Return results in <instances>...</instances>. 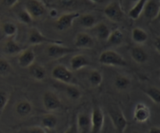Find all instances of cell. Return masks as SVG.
<instances>
[{"label": "cell", "instance_id": "obj_8", "mask_svg": "<svg viewBox=\"0 0 160 133\" xmlns=\"http://www.w3.org/2000/svg\"><path fill=\"white\" fill-rule=\"evenodd\" d=\"M44 108L48 112H54L62 106V101L59 95L52 91H46L42 96Z\"/></svg>", "mask_w": 160, "mask_h": 133}, {"label": "cell", "instance_id": "obj_28", "mask_svg": "<svg viewBox=\"0 0 160 133\" xmlns=\"http://www.w3.org/2000/svg\"><path fill=\"white\" fill-rule=\"evenodd\" d=\"M64 91L67 97L74 101L80 100L82 96V92L81 89L75 84H66Z\"/></svg>", "mask_w": 160, "mask_h": 133}, {"label": "cell", "instance_id": "obj_25", "mask_svg": "<svg viewBox=\"0 0 160 133\" xmlns=\"http://www.w3.org/2000/svg\"><path fill=\"white\" fill-rule=\"evenodd\" d=\"M114 86L118 91H125L131 85V80L126 75L120 74L115 78L113 81Z\"/></svg>", "mask_w": 160, "mask_h": 133}, {"label": "cell", "instance_id": "obj_39", "mask_svg": "<svg viewBox=\"0 0 160 133\" xmlns=\"http://www.w3.org/2000/svg\"><path fill=\"white\" fill-rule=\"evenodd\" d=\"M48 15L52 18L58 17V11L56 9H51L48 10Z\"/></svg>", "mask_w": 160, "mask_h": 133}, {"label": "cell", "instance_id": "obj_6", "mask_svg": "<svg viewBox=\"0 0 160 133\" xmlns=\"http://www.w3.org/2000/svg\"><path fill=\"white\" fill-rule=\"evenodd\" d=\"M78 51V49L70 48L62 44H48L46 49L47 56L52 59H58L64 57L72 53Z\"/></svg>", "mask_w": 160, "mask_h": 133}, {"label": "cell", "instance_id": "obj_26", "mask_svg": "<svg viewBox=\"0 0 160 133\" xmlns=\"http://www.w3.org/2000/svg\"><path fill=\"white\" fill-rule=\"evenodd\" d=\"M123 38H124L123 33L122 32L121 30L117 28V29H114L113 31H111L106 42H108L109 45L117 46L123 43Z\"/></svg>", "mask_w": 160, "mask_h": 133}, {"label": "cell", "instance_id": "obj_17", "mask_svg": "<svg viewBox=\"0 0 160 133\" xmlns=\"http://www.w3.org/2000/svg\"><path fill=\"white\" fill-rule=\"evenodd\" d=\"M79 133H90L91 116L85 113H80L76 119Z\"/></svg>", "mask_w": 160, "mask_h": 133}, {"label": "cell", "instance_id": "obj_41", "mask_svg": "<svg viewBox=\"0 0 160 133\" xmlns=\"http://www.w3.org/2000/svg\"><path fill=\"white\" fill-rule=\"evenodd\" d=\"M154 45L156 46V49L157 51V53H159V38H157L156 39V42H154Z\"/></svg>", "mask_w": 160, "mask_h": 133}, {"label": "cell", "instance_id": "obj_23", "mask_svg": "<svg viewBox=\"0 0 160 133\" xmlns=\"http://www.w3.org/2000/svg\"><path fill=\"white\" fill-rule=\"evenodd\" d=\"M131 38L134 43L138 45H143L148 41V34L143 28L137 27L133 28L131 31Z\"/></svg>", "mask_w": 160, "mask_h": 133}, {"label": "cell", "instance_id": "obj_16", "mask_svg": "<svg viewBox=\"0 0 160 133\" xmlns=\"http://www.w3.org/2000/svg\"><path fill=\"white\" fill-rule=\"evenodd\" d=\"M90 62L89 59L84 54H76L70 59V68L73 71H78L84 67H88Z\"/></svg>", "mask_w": 160, "mask_h": 133}, {"label": "cell", "instance_id": "obj_9", "mask_svg": "<svg viewBox=\"0 0 160 133\" xmlns=\"http://www.w3.org/2000/svg\"><path fill=\"white\" fill-rule=\"evenodd\" d=\"M80 15L81 14L76 11L65 13L62 14L58 17L57 20H56L55 26H56V29L59 31H64L70 29L73 25L74 20H77Z\"/></svg>", "mask_w": 160, "mask_h": 133}, {"label": "cell", "instance_id": "obj_29", "mask_svg": "<svg viewBox=\"0 0 160 133\" xmlns=\"http://www.w3.org/2000/svg\"><path fill=\"white\" fill-rule=\"evenodd\" d=\"M88 81L92 87H98L103 81L102 74L96 69L92 70L88 74Z\"/></svg>", "mask_w": 160, "mask_h": 133}, {"label": "cell", "instance_id": "obj_5", "mask_svg": "<svg viewBox=\"0 0 160 133\" xmlns=\"http://www.w3.org/2000/svg\"><path fill=\"white\" fill-rule=\"evenodd\" d=\"M104 15L106 18L115 23H119L122 21L124 17V12L122 8V6L118 1H112L109 3L105 7Z\"/></svg>", "mask_w": 160, "mask_h": 133}, {"label": "cell", "instance_id": "obj_30", "mask_svg": "<svg viewBox=\"0 0 160 133\" xmlns=\"http://www.w3.org/2000/svg\"><path fill=\"white\" fill-rule=\"evenodd\" d=\"M143 92L152 101L156 104L159 105L160 103V90L156 86H150L143 89Z\"/></svg>", "mask_w": 160, "mask_h": 133}, {"label": "cell", "instance_id": "obj_38", "mask_svg": "<svg viewBox=\"0 0 160 133\" xmlns=\"http://www.w3.org/2000/svg\"><path fill=\"white\" fill-rule=\"evenodd\" d=\"M62 6H71L76 3L77 0H58Z\"/></svg>", "mask_w": 160, "mask_h": 133}, {"label": "cell", "instance_id": "obj_20", "mask_svg": "<svg viewBox=\"0 0 160 133\" xmlns=\"http://www.w3.org/2000/svg\"><path fill=\"white\" fill-rule=\"evenodd\" d=\"M28 69H29V73L31 78H33L36 81H42L46 78V70L42 64L34 63L32 65L28 67Z\"/></svg>", "mask_w": 160, "mask_h": 133}, {"label": "cell", "instance_id": "obj_24", "mask_svg": "<svg viewBox=\"0 0 160 133\" xmlns=\"http://www.w3.org/2000/svg\"><path fill=\"white\" fill-rule=\"evenodd\" d=\"M42 127L46 130H53L56 128L58 124V118L55 114H45L41 119Z\"/></svg>", "mask_w": 160, "mask_h": 133}, {"label": "cell", "instance_id": "obj_22", "mask_svg": "<svg viewBox=\"0 0 160 133\" xmlns=\"http://www.w3.org/2000/svg\"><path fill=\"white\" fill-rule=\"evenodd\" d=\"M78 19H79V24L85 29H92L98 23L96 16L92 13L82 14Z\"/></svg>", "mask_w": 160, "mask_h": 133}, {"label": "cell", "instance_id": "obj_37", "mask_svg": "<svg viewBox=\"0 0 160 133\" xmlns=\"http://www.w3.org/2000/svg\"><path fill=\"white\" fill-rule=\"evenodd\" d=\"M2 3L8 8H12L18 3L19 0H1Z\"/></svg>", "mask_w": 160, "mask_h": 133}, {"label": "cell", "instance_id": "obj_3", "mask_svg": "<svg viewBox=\"0 0 160 133\" xmlns=\"http://www.w3.org/2000/svg\"><path fill=\"white\" fill-rule=\"evenodd\" d=\"M28 44L30 45H38L42 44H62L63 42L58 39L50 38L41 32L37 28H31L28 33Z\"/></svg>", "mask_w": 160, "mask_h": 133}, {"label": "cell", "instance_id": "obj_35", "mask_svg": "<svg viewBox=\"0 0 160 133\" xmlns=\"http://www.w3.org/2000/svg\"><path fill=\"white\" fill-rule=\"evenodd\" d=\"M20 133H48V131L42 126H32L23 128Z\"/></svg>", "mask_w": 160, "mask_h": 133}, {"label": "cell", "instance_id": "obj_14", "mask_svg": "<svg viewBox=\"0 0 160 133\" xmlns=\"http://www.w3.org/2000/svg\"><path fill=\"white\" fill-rule=\"evenodd\" d=\"M94 39L91 34L86 32H79L74 39V46L78 49H92L94 46Z\"/></svg>", "mask_w": 160, "mask_h": 133}, {"label": "cell", "instance_id": "obj_44", "mask_svg": "<svg viewBox=\"0 0 160 133\" xmlns=\"http://www.w3.org/2000/svg\"><path fill=\"white\" fill-rule=\"evenodd\" d=\"M132 133H141V132H139V131H134V132Z\"/></svg>", "mask_w": 160, "mask_h": 133}, {"label": "cell", "instance_id": "obj_18", "mask_svg": "<svg viewBox=\"0 0 160 133\" xmlns=\"http://www.w3.org/2000/svg\"><path fill=\"white\" fill-rule=\"evenodd\" d=\"M130 55L133 60L139 64H145L148 59V53L141 46L132 47L130 50Z\"/></svg>", "mask_w": 160, "mask_h": 133}, {"label": "cell", "instance_id": "obj_4", "mask_svg": "<svg viewBox=\"0 0 160 133\" xmlns=\"http://www.w3.org/2000/svg\"><path fill=\"white\" fill-rule=\"evenodd\" d=\"M51 76L53 79L63 84H75L76 80L71 70L64 65H57L52 70Z\"/></svg>", "mask_w": 160, "mask_h": 133}, {"label": "cell", "instance_id": "obj_10", "mask_svg": "<svg viewBox=\"0 0 160 133\" xmlns=\"http://www.w3.org/2000/svg\"><path fill=\"white\" fill-rule=\"evenodd\" d=\"M25 9L34 19H40L46 13V6L42 0H27Z\"/></svg>", "mask_w": 160, "mask_h": 133}, {"label": "cell", "instance_id": "obj_12", "mask_svg": "<svg viewBox=\"0 0 160 133\" xmlns=\"http://www.w3.org/2000/svg\"><path fill=\"white\" fill-rule=\"evenodd\" d=\"M36 55L34 49L30 47H27L20 53L18 54L17 63L22 68H28L35 61Z\"/></svg>", "mask_w": 160, "mask_h": 133}, {"label": "cell", "instance_id": "obj_19", "mask_svg": "<svg viewBox=\"0 0 160 133\" xmlns=\"http://www.w3.org/2000/svg\"><path fill=\"white\" fill-rule=\"evenodd\" d=\"M15 111L18 116L21 117H25L29 116L33 111V105L29 100H20L16 104Z\"/></svg>", "mask_w": 160, "mask_h": 133}, {"label": "cell", "instance_id": "obj_11", "mask_svg": "<svg viewBox=\"0 0 160 133\" xmlns=\"http://www.w3.org/2000/svg\"><path fill=\"white\" fill-rule=\"evenodd\" d=\"M151 117V110L149 107L144 103L136 104L133 114V118L138 123H145Z\"/></svg>", "mask_w": 160, "mask_h": 133}, {"label": "cell", "instance_id": "obj_32", "mask_svg": "<svg viewBox=\"0 0 160 133\" xmlns=\"http://www.w3.org/2000/svg\"><path fill=\"white\" fill-rule=\"evenodd\" d=\"M12 67L8 59L0 57V77H6L10 74Z\"/></svg>", "mask_w": 160, "mask_h": 133}, {"label": "cell", "instance_id": "obj_42", "mask_svg": "<svg viewBox=\"0 0 160 133\" xmlns=\"http://www.w3.org/2000/svg\"><path fill=\"white\" fill-rule=\"evenodd\" d=\"M138 1V0H127V2H128V3H130V4L132 5V6H134V5ZM132 6H131V7H132Z\"/></svg>", "mask_w": 160, "mask_h": 133}, {"label": "cell", "instance_id": "obj_31", "mask_svg": "<svg viewBox=\"0 0 160 133\" xmlns=\"http://www.w3.org/2000/svg\"><path fill=\"white\" fill-rule=\"evenodd\" d=\"M2 31L3 34L7 36L8 38H12L17 34L18 28L15 23L8 21L3 23L2 26Z\"/></svg>", "mask_w": 160, "mask_h": 133}, {"label": "cell", "instance_id": "obj_7", "mask_svg": "<svg viewBox=\"0 0 160 133\" xmlns=\"http://www.w3.org/2000/svg\"><path fill=\"white\" fill-rule=\"evenodd\" d=\"M91 131L90 133H102L104 126L105 116L102 110L98 105L93 106L91 114Z\"/></svg>", "mask_w": 160, "mask_h": 133}, {"label": "cell", "instance_id": "obj_43", "mask_svg": "<svg viewBox=\"0 0 160 133\" xmlns=\"http://www.w3.org/2000/svg\"><path fill=\"white\" fill-rule=\"evenodd\" d=\"M90 1L92 2V3H99L101 0H90Z\"/></svg>", "mask_w": 160, "mask_h": 133}, {"label": "cell", "instance_id": "obj_40", "mask_svg": "<svg viewBox=\"0 0 160 133\" xmlns=\"http://www.w3.org/2000/svg\"><path fill=\"white\" fill-rule=\"evenodd\" d=\"M148 133H160V128L158 126H154L150 128Z\"/></svg>", "mask_w": 160, "mask_h": 133}, {"label": "cell", "instance_id": "obj_33", "mask_svg": "<svg viewBox=\"0 0 160 133\" xmlns=\"http://www.w3.org/2000/svg\"><path fill=\"white\" fill-rule=\"evenodd\" d=\"M17 19H18V20L20 23L25 25L31 24L33 22V20H34L32 17L30 15L29 13H28L25 9H21V10L17 13Z\"/></svg>", "mask_w": 160, "mask_h": 133}, {"label": "cell", "instance_id": "obj_1", "mask_svg": "<svg viewBox=\"0 0 160 133\" xmlns=\"http://www.w3.org/2000/svg\"><path fill=\"white\" fill-rule=\"evenodd\" d=\"M98 63L103 66L115 67H128V62L123 56L112 49H106L98 56Z\"/></svg>", "mask_w": 160, "mask_h": 133}, {"label": "cell", "instance_id": "obj_13", "mask_svg": "<svg viewBox=\"0 0 160 133\" xmlns=\"http://www.w3.org/2000/svg\"><path fill=\"white\" fill-rule=\"evenodd\" d=\"M28 46L22 45L21 44L19 43L18 42L13 38V37L9 38L5 42L4 45L2 47V51L7 56H16L18 55L19 53H21L24 49H26Z\"/></svg>", "mask_w": 160, "mask_h": 133}, {"label": "cell", "instance_id": "obj_15", "mask_svg": "<svg viewBox=\"0 0 160 133\" xmlns=\"http://www.w3.org/2000/svg\"><path fill=\"white\" fill-rule=\"evenodd\" d=\"M160 6L156 0H148L144 7L142 13L149 20H154L159 17Z\"/></svg>", "mask_w": 160, "mask_h": 133}, {"label": "cell", "instance_id": "obj_21", "mask_svg": "<svg viewBox=\"0 0 160 133\" xmlns=\"http://www.w3.org/2000/svg\"><path fill=\"white\" fill-rule=\"evenodd\" d=\"M95 37L99 40H107L111 30L106 23L98 22L94 28H92Z\"/></svg>", "mask_w": 160, "mask_h": 133}, {"label": "cell", "instance_id": "obj_27", "mask_svg": "<svg viewBox=\"0 0 160 133\" xmlns=\"http://www.w3.org/2000/svg\"><path fill=\"white\" fill-rule=\"evenodd\" d=\"M148 0H138L128 11V15L132 20H138L142 14L144 7Z\"/></svg>", "mask_w": 160, "mask_h": 133}, {"label": "cell", "instance_id": "obj_2", "mask_svg": "<svg viewBox=\"0 0 160 133\" xmlns=\"http://www.w3.org/2000/svg\"><path fill=\"white\" fill-rule=\"evenodd\" d=\"M108 114L114 128L118 133H124L128 125V121L124 114L119 106H110L108 108Z\"/></svg>", "mask_w": 160, "mask_h": 133}, {"label": "cell", "instance_id": "obj_34", "mask_svg": "<svg viewBox=\"0 0 160 133\" xmlns=\"http://www.w3.org/2000/svg\"><path fill=\"white\" fill-rule=\"evenodd\" d=\"M9 100V95L7 92L0 89V113L2 112L3 110L6 108V105Z\"/></svg>", "mask_w": 160, "mask_h": 133}, {"label": "cell", "instance_id": "obj_36", "mask_svg": "<svg viewBox=\"0 0 160 133\" xmlns=\"http://www.w3.org/2000/svg\"><path fill=\"white\" fill-rule=\"evenodd\" d=\"M64 133H79L76 120L73 121V123L70 125V127L64 131Z\"/></svg>", "mask_w": 160, "mask_h": 133}]
</instances>
